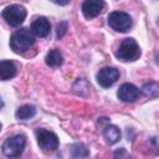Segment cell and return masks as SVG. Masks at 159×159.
Masks as SVG:
<instances>
[{
	"instance_id": "6da1fadb",
	"label": "cell",
	"mask_w": 159,
	"mask_h": 159,
	"mask_svg": "<svg viewBox=\"0 0 159 159\" xmlns=\"http://www.w3.org/2000/svg\"><path fill=\"white\" fill-rule=\"evenodd\" d=\"M34 42H35L34 34L29 29L24 27V29L16 30L11 35L10 47L16 53H24L25 51H27L34 45Z\"/></svg>"
},
{
	"instance_id": "7a4b0ae2",
	"label": "cell",
	"mask_w": 159,
	"mask_h": 159,
	"mask_svg": "<svg viewBox=\"0 0 159 159\" xmlns=\"http://www.w3.org/2000/svg\"><path fill=\"white\" fill-rule=\"evenodd\" d=\"M116 56L122 61H135L140 56V48L134 39H124L120 42Z\"/></svg>"
},
{
	"instance_id": "3957f363",
	"label": "cell",
	"mask_w": 159,
	"mask_h": 159,
	"mask_svg": "<svg viewBox=\"0 0 159 159\" xmlns=\"http://www.w3.org/2000/svg\"><path fill=\"white\" fill-rule=\"evenodd\" d=\"M1 16L6 21L7 25L16 27L24 22L25 17H26V10L24 6L19 5V4H14V5L6 6L2 10Z\"/></svg>"
},
{
	"instance_id": "277c9868",
	"label": "cell",
	"mask_w": 159,
	"mask_h": 159,
	"mask_svg": "<svg viewBox=\"0 0 159 159\" xmlns=\"http://www.w3.org/2000/svg\"><path fill=\"white\" fill-rule=\"evenodd\" d=\"M25 145H26V137L22 134H17L11 138H7L4 142L1 149L6 157L15 158L22 153V150L25 149Z\"/></svg>"
},
{
	"instance_id": "5b68a950",
	"label": "cell",
	"mask_w": 159,
	"mask_h": 159,
	"mask_svg": "<svg viewBox=\"0 0 159 159\" xmlns=\"http://www.w3.org/2000/svg\"><path fill=\"white\" fill-rule=\"evenodd\" d=\"M36 138L39 147L45 152H55L58 149L60 142L57 135L53 132H50L47 129H37L36 130Z\"/></svg>"
},
{
	"instance_id": "8992f818",
	"label": "cell",
	"mask_w": 159,
	"mask_h": 159,
	"mask_svg": "<svg viewBox=\"0 0 159 159\" xmlns=\"http://www.w3.org/2000/svg\"><path fill=\"white\" fill-rule=\"evenodd\" d=\"M108 25L119 32H125L132 26V19L123 11H113L108 15Z\"/></svg>"
},
{
	"instance_id": "52a82bcc",
	"label": "cell",
	"mask_w": 159,
	"mask_h": 159,
	"mask_svg": "<svg viewBox=\"0 0 159 159\" xmlns=\"http://www.w3.org/2000/svg\"><path fill=\"white\" fill-rule=\"evenodd\" d=\"M118 78H119V71L114 67H104L99 70V72L97 73V82L104 88L113 86Z\"/></svg>"
},
{
	"instance_id": "ba28073f",
	"label": "cell",
	"mask_w": 159,
	"mask_h": 159,
	"mask_svg": "<svg viewBox=\"0 0 159 159\" xmlns=\"http://www.w3.org/2000/svg\"><path fill=\"white\" fill-rule=\"evenodd\" d=\"M82 14L87 19L97 17L104 9L103 0H83L82 2Z\"/></svg>"
},
{
	"instance_id": "9c48e42d",
	"label": "cell",
	"mask_w": 159,
	"mask_h": 159,
	"mask_svg": "<svg viewBox=\"0 0 159 159\" xmlns=\"http://www.w3.org/2000/svg\"><path fill=\"white\" fill-rule=\"evenodd\" d=\"M118 98L124 103H132L139 98L140 91L133 83H123L118 89Z\"/></svg>"
},
{
	"instance_id": "30bf717a",
	"label": "cell",
	"mask_w": 159,
	"mask_h": 159,
	"mask_svg": "<svg viewBox=\"0 0 159 159\" xmlns=\"http://www.w3.org/2000/svg\"><path fill=\"white\" fill-rule=\"evenodd\" d=\"M51 25L46 17H37L31 24V32L37 37H46L50 34Z\"/></svg>"
},
{
	"instance_id": "8fae6325",
	"label": "cell",
	"mask_w": 159,
	"mask_h": 159,
	"mask_svg": "<svg viewBox=\"0 0 159 159\" xmlns=\"http://www.w3.org/2000/svg\"><path fill=\"white\" fill-rule=\"evenodd\" d=\"M16 75V66L12 61L4 60L0 61V80L1 81H7Z\"/></svg>"
},
{
	"instance_id": "7c38bea8",
	"label": "cell",
	"mask_w": 159,
	"mask_h": 159,
	"mask_svg": "<svg viewBox=\"0 0 159 159\" xmlns=\"http://www.w3.org/2000/svg\"><path fill=\"white\" fill-rule=\"evenodd\" d=\"M103 137L108 144H114L120 139V130L116 125H107L103 129Z\"/></svg>"
},
{
	"instance_id": "4fadbf2b",
	"label": "cell",
	"mask_w": 159,
	"mask_h": 159,
	"mask_svg": "<svg viewBox=\"0 0 159 159\" xmlns=\"http://www.w3.org/2000/svg\"><path fill=\"white\" fill-rule=\"evenodd\" d=\"M63 62V57H62V53L57 50V48H53V50H50L46 55V63L47 66L50 67H58L61 66Z\"/></svg>"
},
{
	"instance_id": "5bb4252c",
	"label": "cell",
	"mask_w": 159,
	"mask_h": 159,
	"mask_svg": "<svg viewBox=\"0 0 159 159\" xmlns=\"http://www.w3.org/2000/svg\"><path fill=\"white\" fill-rule=\"evenodd\" d=\"M35 114H36V108L32 104H24V106L19 107L15 113L16 118L21 119V120H27V119L32 118Z\"/></svg>"
},
{
	"instance_id": "9a60e30c",
	"label": "cell",
	"mask_w": 159,
	"mask_h": 159,
	"mask_svg": "<svg viewBox=\"0 0 159 159\" xmlns=\"http://www.w3.org/2000/svg\"><path fill=\"white\" fill-rule=\"evenodd\" d=\"M88 149L86 148V145L81 144V143H76L71 147V155L72 158H86L88 157Z\"/></svg>"
},
{
	"instance_id": "2e32d148",
	"label": "cell",
	"mask_w": 159,
	"mask_h": 159,
	"mask_svg": "<svg viewBox=\"0 0 159 159\" xmlns=\"http://www.w3.org/2000/svg\"><path fill=\"white\" fill-rule=\"evenodd\" d=\"M142 91L145 96H148L150 98H155L158 96V84L155 82H149V83L143 86Z\"/></svg>"
},
{
	"instance_id": "e0dca14e",
	"label": "cell",
	"mask_w": 159,
	"mask_h": 159,
	"mask_svg": "<svg viewBox=\"0 0 159 159\" xmlns=\"http://www.w3.org/2000/svg\"><path fill=\"white\" fill-rule=\"evenodd\" d=\"M66 30H67V22H60V25L57 26V31H56V36L58 39H61L65 34H66Z\"/></svg>"
},
{
	"instance_id": "ac0fdd59",
	"label": "cell",
	"mask_w": 159,
	"mask_h": 159,
	"mask_svg": "<svg viewBox=\"0 0 159 159\" xmlns=\"http://www.w3.org/2000/svg\"><path fill=\"white\" fill-rule=\"evenodd\" d=\"M52 2H55V4H57V5H67L71 0H51Z\"/></svg>"
},
{
	"instance_id": "d6986e66",
	"label": "cell",
	"mask_w": 159,
	"mask_h": 159,
	"mask_svg": "<svg viewBox=\"0 0 159 159\" xmlns=\"http://www.w3.org/2000/svg\"><path fill=\"white\" fill-rule=\"evenodd\" d=\"M123 155H125V157H127V154H125L124 149H120V150H118V152H116V153H114V157H123Z\"/></svg>"
},
{
	"instance_id": "ffe728a7",
	"label": "cell",
	"mask_w": 159,
	"mask_h": 159,
	"mask_svg": "<svg viewBox=\"0 0 159 159\" xmlns=\"http://www.w3.org/2000/svg\"><path fill=\"white\" fill-rule=\"evenodd\" d=\"M2 107H4V101H2L1 97H0V109H2Z\"/></svg>"
},
{
	"instance_id": "44dd1931",
	"label": "cell",
	"mask_w": 159,
	"mask_h": 159,
	"mask_svg": "<svg viewBox=\"0 0 159 159\" xmlns=\"http://www.w3.org/2000/svg\"><path fill=\"white\" fill-rule=\"evenodd\" d=\"M0 128H1V125H0Z\"/></svg>"
}]
</instances>
